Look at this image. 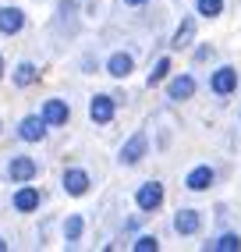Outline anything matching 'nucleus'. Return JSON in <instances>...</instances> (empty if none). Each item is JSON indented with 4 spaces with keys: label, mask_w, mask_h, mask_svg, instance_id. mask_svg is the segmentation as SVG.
Masks as SVG:
<instances>
[{
    "label": "nucleus",
    "mask_w": 241,
    "mask_h": 252,
    "mask_svg": "<svg viewBox=\"0 0 241 252\" xmlns=\"http://www.w3.org/2000/svg\"><path fill=\"white\" fill-rule=\"evenodd\" d=\"M39 174V163L32 160V157H11V163H7V178L11 181H18V185H25V181H32Z\"/></svg>",
    "instance_id": "2"
},
{
    "label": "nucleus",
    "mask_w": 241,
    "mask_h": 252,
    "mask_svg": "<svg viewBox=\"0 0 241 252\" xmlns=\"http://www.w3.org/2000/svg\"><path fill=\"white\" fill-rule=\"evenodd\" d=\"M14 210H18V213H32V210H39V189H32V185L18 189V192H14Z\"/></svg>",
    "instance_id": "12"
},
{
    "label": "nucleus",
    "mask_w": 241,
    "mask_h": 252,
    "mask_svg": "<svg viewBox=\"0 0 241 252\" xmlns=\"http://www.w3.org/2000/svg\"><path fill=\"white\" fill-rule=\"evenodd\" d=\"M192 36H195V22H192V18H184V22H181V29L174 32V46H178V50H181V46H188V43H192Z\"/></svg>",
    "instance_id": "17"
},
{
    "label": "nucleus",
    "mask_w": 241,
    "mask_h": 252,
    "mask_svg": "<svg viewBox=\"0 0 241 252\" xmlns=\"http://www.w3.org/2000/svg\"><path fill=\"white\" fill-rule=\"evenodd\" d=\"M199 14H206V18H216V14L223 11V0H195Z\"/></svg>",
    "instance_id": "20"
},
{
    "label": "nucleus",
    "mask_w": 241,
    "mask_h": 252,
    "mask_svg": "<svg viewBox=\"0 0 241 252\" xmlns=\"http://www.w3.org/2000/svg\"><path fill=\"white\" fill-rule=\"evenodd\" d=\"M210 249L213 252H238L241 249V238H238V234H220L216 242H210Z\"/></svg>",
    "instance_id": "16"
},
{
    "label": "nucleus",
    "mask_w": 241,
    "mask_h": 252,
    "mask_svg": "<svg viewBox=\"0 0 241 252\" xmlns=\"http://www.w3.org/2000/svg\"><path fill=\"white\" fill-rule=\"evenodd\" d=\"M199 227H202V217L195 210H178V217H174V231L178 234H195Z\"/></svg>",
    "instance_id": "13"
},
{
    "label": "nucleus",
    "mask_w": 241,
    "mask_h": 252,
    "mask_svg": "<svg viewBox=\"0 0 241 252\" xmlns=\"http://www.w3.org/2000/svg\"><path fill=\"white\" fill-rule=\"evenodd\" d=\"M124 4H128V7H142V4H146V0H124Z\"/></svg>",
    "instance_id": "22"
},
{
    "label": "nucleus",
    "mask_w": 241,
    "mask_h": 252,
    "mask_svg": "<svg viewBox=\"0 0 241 252\" xmlns=\"http://www.w3.org/2000/svg\"><path fill=\"white\" fill-rule=\"evenodd\" d=\"M43 117H46V125L60 128V125H67L71 110H67V103H64V99H46V107H43Z\"/></svg>",
    "instance_id": "10"
},
{
    "label": "nucleus",
    "mask_w": 241,
    "mask_h": 252,
    "mask_svg": "<svg viewBox=\"0 0 241 252\" xmlns=\"http://www.w3.org/2000/svg\"><path fill=\"white\" fill-rule=\"evenodd\" d=\"M22 25H25L22 7H0V32H4V36H14V32H22Z\"/></svg>",
    "instance_id": "7"
},
{
    "label": "nucleus",
    "mask_w": 241,
    "mask_h": 252,
    "mask_svg": "<svg viewBox=\"0 0 241 252\" xmlns=\"http://www.w3.org/2000/svg\"><path fill=\"white\" fill-rule=\"evenodd\" d=\"M82 227H85V224H82L78 213L67 217V220H64V238H67V242H78V238H82Z\"/></svg>",
    "instance_id": "19"
},
{
    "label": "nucleus",
    "mask_w": 241,
    "mask_h": 252,
    "mask_svg": "<svg viewBox=\"0 0 241 252\" xmlns=\"http://www.w3.org/2000/svg\"><path fill=\"white\" fill-rule=\"evenodd\" d=\"M167 71H170V57H160L156 64H152V71H149L146 82H149V86H160V82L167 78Z\"/></svg>",
    "instance_id": "18"
},
{
    "label": "nucleus",
    "mask_w": 241,
    "mask_h": 252,
    "mask_svg": "<svg viewBox=\"0 0 241 252\" xmlns=\"http://www.w3.org/2000/svg\"><path fill=\"white\" fill-rule=\"evenodd\" d=\"M131 68H135L131 54H114V57L107 61V71H110L114 78H128V75H131Z\"/></svg>",
    "instance_id": "14"
},
{
    "label": "nucleus",
    "mask_w": 241,
    "mask_h": 252,
    "mask_svg": "<svg viewBox=\"0 0 241 252\" xmlns=\"http://www.w3.org/2000/svg\"><path fill=\"white\" fill-rule=\"evenodd\" d=\"M213 93L216 96H231L234 89H238V71L234 68H220V71H213Z\"/></svg>",
    "instance_id": "6"
},
{
    "label": "nucleus",
    "mask_w": 241,
    "mask_h": 252,
    "mask_svg": "<svg viewBox=\"0 0 241 252\" xmlns=\"http://www.w3.org/2000/svg\"><path fill=\"white\" fill-rule=\"evenodd\" d=\"M0 78H4V61H0Z\"/></svg>",
    "instance_id": "24"
},
{
    "label": "nucleus",
    "mask_w": 241,
    "mask_h": 252,
    "mask_svg": "<svg viewBox=\"0 0 241 252\" xmlns=\"http://www.w3.org/2000/svg\"><path fill=\"white\" fill-rule=\"evenodd\" d=\"M146 149H149V139H146V131H135V135L120 146V163L124 167H135L142 157H146Z\"/></svg>",
    "instance_id": "1"
},
{
    "label": "nucleus",
    "mask_w": 241,
    "mask_h": 252,
    "mask_svg": "<svg viewBox=\"0 0 241 252\" xmlns=\"http://www.w3.org/2000/svg\"><path fill=\"white\" fill-rule=\"evenodd\" d=\"M64 192L67 195H85V192H89V174L78 171V167L64 171Z\"/></svg>",
    "instance_id": "8"
},
{
    "label": "nucleus",
    "mask_w": 241,
    "mask_h": 252,
    "mask_svg": "<svg viewBox=\"0 0 241 252\" xmlns=\"http://www.w3.org/2000/svg\"><path fill=\"white\" fill-rule=\"evenodd\" d=\"M114 110H117V103H114V96H92V103H89V117L96 125H110L114 121Z\"/></svg>",
    "instance_id": "4"
},
{
    "label": "nucleus",
    "mask_w": 241,
    "mask_h": 252,
    "mask_svg": "<svg viewBox=\"0 0 241 252\" xmlns=\"http://www.w3.org/2000/svg\"><path fill=\"white\" fill-rule=\"evenodd\" d=\"M167 96H170V99H192V96H195V78H192V75H178V78H170Z\"/></svg>",
    "instance_id": "9"
},
{
    "label": "nucleus",
    "mask_w": 241,
    "mask_h": 252,
    "mask_svg": "<svg viewBox=\"0 0 241 252\" xmlns=\"http://www.w3.org/2000/svg\"><path fill=\"white\" fill-rule=\"evenodd\" d=\"M135 203H139L142 213H152L160 203H163V185L160 181H146L139 192H135Z\"/></svg>",
    "instance_id": "3"
},
{
    "label": "nucleus",
    "mask_w": 241,
    "mask_h": 252,
    "mask_svg": "<svg viewBox=\"0 0 241 252\" xmlns=\"http://www.w3.org/2000/svg\"><path fill=\"white\" fill-rule=\"evenodd\" d=\"M39 78V71H36V64H29V61H22L18 68H14V86H22V89H29L32 82Z\"/></svg>",
    "instance_id": "15"
},
{
    "label": "nucleus",
    "mask_w": 241,
    "mask_h": 252,
    "mask_svg": "<svg viewBox=\"0 0 241 252\" xmlns=\"http://www.w3.org/2000/svg\"><path fill=\"white\" fill-rule=\"evenodd\" d=\"M18 135L25 139V142H43L46 139V117H25V121L18 125Z\"/></svg>",
    "instance_id": "5"
},
{
    "label": "nucleus",
    "mask_w": 241,
    "mask_h": 252,
    "mask_svg": "<svg viewBox=\"0 0 241 252\" xmlns=\"http://www.w3.org/2000/svg\"><path fill=\"white\" fill-rule=\"evenodd\" d=\"M4 249H7V242H4V238H0V252H4Z\"/></svg>",
    "instance_id": "23"
},
{
    "label": "nucleus",
    "mask_w": 241,
    "mask_h": 252,
    "mask_svg": "<svg viewBox=\"0 0 241 252\" xmlns=\"http://www.w3.org/2000/svg\"><path fill=\"white\" fill-rule=\"evenodd\" d=\"M184 185H188V189H192V192H206V189H210V185H213V167H192V171H188V178H184Z\"/></svg>",
    "instance_id": "11"
},
{
    "label": "nucleus",
    "mask_w": 241,
    "mask_h": 252,
    "mask_svg": "<svg viewBox=\"0 0 241 252\" xmlns=\"http://www.w3.org/2000/svg\"><path fill=\"white\" fill-rule=\"evenodd\" d=\"M156 249H160V242L152 238V234H142V238L135 242V252H156Z\"/></svg>",
    "instance_id": "21"
}]
</instances>
